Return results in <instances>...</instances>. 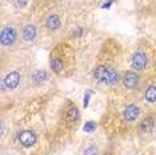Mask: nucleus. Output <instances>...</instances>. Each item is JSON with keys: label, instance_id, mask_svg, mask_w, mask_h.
I'll return each mask as SVG.
<instances>
[{"label": "nucleus", "instance_id": "nucleus-12", "mask_svg": "<svg viewBox=\"0 0 156 155\" xmlns=\"http://www.w3.org/2000/svg\"><path fill=\"white\" fill-rule=\"evenodd\" d=\"M60 25H62V20H60L59 15H49L45 21V27L49 31H56L57 28H60Z\"/></svg>", "mask_w": 156, "mask_h": 155}, {"label": "nucleus", "instance_id": "nucleus-3", "mask_svg": "<svg viewBox=\"0 0 156 155\" xmlns=\"http://www.w3.org/2000/svg\"><path fill=\"white\" fill-rule=\"evenodd\" d=\"M16 142L23 148H31L38 142V135L32 130H21L16 136Z\"/></svg>", "mask_w": 156, "mask_h": 155}, {"label": "nucleus", "instance_id": "nucleus-2", "mask_svg": "<svg viewBox=\"0 0 156 155\" xmlns=\"http://www.w3.org/2000/svg\"><path fill=\"white\" fill-rule=\"evenodd\" d=\"M69 50L67 48L66 45H60L55 51L51 54V68L52 71L56 74V75H63L66 72V68H67V52Z\"/></svg>", "mask_w": 156, "mask_h": 155}, {"label": "nucleus", "instance_id": "nucleus-13", "mask_svg": "<svg viewBox=\"0 0 156 155\" xmlns=\"http://www.w3.org/2000/svg\"><path fill=\"white\" fill-rule=\"evenodd\" d=\"M144 99L148 103H155L156 102V86H148L144 91Z\"/></svg>", "mask_w": 156, "mask_h": 155}, {"label": "nucleus", "instance_id": "nucleus-18", "mask_svg": "<svg viewBox=\"0 0 156 155\" xmlns=\"http://www.w3.org/2000/svg\"><path fill=\"white\" fill-rule=\"evenodd\" d=\"M91 91H87L86 92V95H84V100H83V106H84V108H87L88 107V103H90V99H91Z\"/></svg>", "mask_w": 156, "mask_h": 155}, {"label": "nucleus", "instance_id": "nucleus-1", "mask_svg": "<svg viewBox=\"0 0 156 155\" xmlns=\"http://www.w3.org/2000/svg\"><path fill=\"white\" fill-rule=\"evenodd\" d=\"M94 78L101 84H107V86H115L119 80L121 79L119 75L118 70L109 65H97L94 70Z\"/></svg>", "mask_w": 156, "mask_h": 155}, {"label": "nucleus", "instance_id": "nucleus-7", "mask_svg": "<svg viewBox=\"0 0 156 155\" xmlns=\"http://www.w3.org/2000/svg\"><path fill=\"white\" fill-rule=\"evenodd\" d=\"M20 79H21L20 72H17V71L8 72L3 78V87L5 90H15L20 84Z\"/></svg>", "mask_w": 156, "mask_h": 155}, {"label": "nucleus", "instance_id": "nucleus-4", "mask_svg": "<svg viewBox=\"0 0 156 155\" xmlns=\"http://www.w3.org/2000/svg\"><path fill=\"white\" fill-rule=\"evenodd\" d=\"M17 39V31L14 27L7 25L1 30V35H0V41H1V45L3 47H10L16 41Z\"/></svg>", "mask_w": 156, "mask_h": 155}, {"label": "nucleus", "instance_id": "nucleus-10", "mask_svg": "<svg viewBox=\"0 0 156 155\" xmlns=\"http://www.w3.org/2000/svg\"><path fill=\"white\" fill-rule=\"evenodd\" d=\"M156 128V116L155 115H148L139 123V131L140 134H149Z\"/></svg>", "mask_w": 156, "mask_h": 155}, {"label": "nucleus", "instance_id": "nucleus-8", "mask_svg": "<svg viewBox=\"0 0 156 155\" xmlns=\"http://www.w3.org/2000/svg\"><path fill=\"white\" fill-rule=\"evenodd\" d=\"M140 116V107L138 104H128L123 110V119L128 123H132V122H136Z\"/></svg>", "mask_w": 156, "mask_h": 155}, {"label": "nucleus", "instance_id": "nucleus-17", "mask_svg": "<svg viewBox=\"0 0 156 155\" xmlns=\"http://www.w3.org/2000/svg\"><path fill=\"white\" fill-rule=\"evenodd\" d=\"M14 1V6L16 8H23L27 6V0H12Z\"/></svg>", "mask_w": 156, "mask_h": 155}, {"label": "nucleus", "instance_id": "nucleus-19", "mask_svg": "<svg viewBox=\"0 0 156 155\" xmlns=\"http://www.w3.org/2000/svg\"><path fill=\"white\" fill-rule=\"evenodd\" d=\"M84 34V31H83V30H81V28H77V30H76V31H75V32H72V35H73V36H81V35H83Z\"/></svg>", "mask_w": 156, "mask_h": 155}, {"label": "nucleus", "instance_id": "nucleus-6", "mask_svg": "<svg viewBox=\"0 0 156 155\" xmlns=\"http://www.w3.org/2000/svg\"><path fill=\"white\" fill-rule=\"evenodd\" d=\"M79 110H77V107L75 106V103L72 102H68L64 108V119L66 122L69 124V126H72V124H76L77 121H79Z\"/></svg>", "mask_w": 156, "mask_h": 155}, {"label": "nucleus", "instance_id": "nucleus-20", "mask_svg": "<svg viewBox=\"0 0 156 155\" xmlns=\"http://www.w3.org/2000/svg\"><path fill=\"white\" fill-rule=\"evenodd\" d=\"M114 3H115V0H108L107 3H105V4H103V6H101V8H109V7H111V6H112V4H114Z\"/></svg>", "mask_w": 156, "mask_h": 155}, {"label": "nucleus", "instance_id": "nucleus-5", "mask_svg": "<svg viewBox=\"0 0 156 155\" xmlns=\"http://www.w3.org/2000/svg\"><path fill=\"white\" fill-rule=\"evenodd\" d=\"M121 83L128 90H136L139 84H140V76H139V74L133 72V71H127L121 76Z\"/></svg>", "mask_w": 156, "mask_h": 155}, {"label": "nucleus", "instance_id": "nucleus-9", "mask_svg": "<svg viewBox=\"0 0 156 155\" xmlns=\"http://www.w3.org/2000/svg\"><path fill=\"white\" fill-rule=\"evenodd\" d=\"M131 64H132V68L133 70L143 71V70L147 67V64H148V56H147V54L143 51L135 52V55L132 56Z\"/></svg>", "mask_w": 156, "mask_h": 155}, {"label": "nucleus", "instance_id": "nucleus-16", "mask_svg": "<svg viewBox=\"0 0 156 155\" xmlns=\"http://www.w3.org/2000/svg\"><path fill=\"white\" fill-rule=\"evenodd\" d=\"M83 155H97V147L96 146H88L84 150Z\"/></svg>", "mask_w": 156, "mask_h": 155}, {"label": "nucleus", "instance_id": "nucleus-11", "mask_svg": "<svg viewBox=\"0 0 156 155\" xmlns=\"http://www.w3.org/2000/svg\"><path fill=\"white\" fill-rule=\"evenodd\" d=\"M21 38L25 41H32L36 38V27L32 24H27L21 30Z\"/></svg>", "mask_w": 156, "mask_h": 155}, {"label": "nucleus", "instance_id": "nucleus-14", "mask_svg": "<svg viewBox=\"0 0 156 155\" xmlns=\"http://www.w3.org/2000/svg\"><path fill=\"white\" fill-rule=\"evenodd\" d=\"M45 79H47V72H45L44 70H39V71H36V72L34 74V76H32V80H34V83L36 86H40Z\"/></svg>", "mask_w": 156, "mask_h": 155}, {"label": "nucleus", "instance_id": "nucleus-15", "mask_svg": "<svg viewBox=\"0 0 156 155\" xmlns=\"http://www.w3.org/2000/svg\"><path fill=\"white\" fill-rule=\"evenodd\" d=\"M95 128H96V123H95L94 121L86 122L83 126V130L86 131V132H92V131H95Z\"/></svg>", "mask_w": 156, "mask_h": 155}]
</instances>
